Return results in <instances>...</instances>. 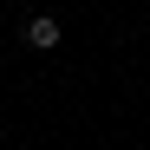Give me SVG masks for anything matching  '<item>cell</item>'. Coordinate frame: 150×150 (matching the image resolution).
<instances>
[{
    "label": "cell",
    "instance_id": "obj_1",
    "mask_svg": "<svg viewBox=\"0 0 150 150\" xmlns=\"http://www.w3.org/2000/svg\"><path fill=\"white\" fill-rule=\"evenodd\" d=\"M26 46H39V52H52V46H59V20H52V13L26 20Z\"/></svg>",
    "mask_w": 150,
    "mask_h": 150
},
{
    "label": "cell",
    "instance_id": "obj_2",
    "mask_svg": "<svg viewBox=\"0 0 150 150\" xmlns=\"http://www.w3.org/2000/svg\"><path fill=\"white\" fill-rule=\"evenodd\" d=\"M144 13H150V0H144Z\"/></svg>",
    "mask_w": 150,
    "mask_h": 150
}]
</instances>
